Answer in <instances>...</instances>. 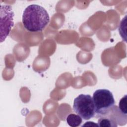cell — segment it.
I'll use <instances>...</instances> for the list:
<instances>
[{
  "mask_svg": "<svg viewBox=\"0 0 127 127\" xmlns=\"http://www.w3.org/2000/svg\"><path fill=\"white\" fill-rule=\"evenodd\" d=\"M50 17L47 11L38 4H30L25 8L22 15L25 28L32 32L42 31L48 25Z\"/></svg>",
  "mask_w": 127,
  "mask_h": 127,
  "instance_id": "obj_1",
  "label": "cell"
},
{
  "mask_svg": "<svg viewBox=\"0 0 127 127\" xmlns=\"http://www.w3.org/2000/svg\"><path fill=\"white\" fill-rule=\"evenodd\" d=\"M92 100L96 118L105 114L115 103L112 93L106 89L96 90L93 93Z\"/></svg>",
  "mask_w": 127,
  "mask_h": 127,
  "instance_id": "obj_2",
  "label": "cell"
},
{
  "mask_svg": "<svg viewBox=\"0 0 127 127\" xmlns=\"http://www.w3.org/2000/svg\"><path fill=\"white\" fill-rule=\"evenodd\" d=\"M74 112L85 120H89L95 116L94 105L90 95L80 94L73 102Z\"/></svg>",
  "mask_w": 127,
  "mask_h": 127,
  "instance_id": "obj_3",
  "label": "cell"
},
{
  "mask_svg": "<svg viewBox=\"0 0 127 127\" xmlns=\"http://www.w3.org/2000/svg\"><path fill=\"white\" fill-rule=\"evenodd\" d=\"M14 14L9 5L0 6V42L4 41L14 25Z\"/></svg>",
  "mask_w": 127,
  "mask_h": 127,
  "instance_id": "obj_4",
  "label": "cell"
},
{
  "mask_svg": "<svg viewBox=\"0 0 127 127\" xmlns=\"http://www.w3.org/2000/svg\"><path fill=\"white\" fill-rule=\"evenodd\" d=\"M66 122L67 124L72 127L79 126L82 122V118L78 115L70 114L66 117Z\"/></svg>",
  "mask_w": 127,
  "mask_h": 127,
  "instance_id": "obj_5",
  "label": "cell"
},
{
  "mask_svg": "<svg viewBox=\"0 0 127 127\" xmlns=\"http://www.w3.org/2000/svg\"><path fill=\"white\" fill-rule=\"evenodd\" d=\"M126 15L125 16L124 18L122 20L119 27V31L120 33V34L123 39L125 40V41H126V31L124 30V29H126Z\"/></svg>",
  "mask_w": 127,
  "mask_h": 127,
  "instance_id": "obj_6",
  "label": "cell"
},
{
  "mask_svg": "<svg viewBox=\"0 0 127 127\" xmlns=\"http://www.w3.org/2000/svg\"><path fill=\"white\" fill-rule=\"evenodd\" d=\"M127 96L125 95L123 98L120 100L119 103V108L120 111L124 114H127Z\"/></svg>",
  "mask_w": 127,
  "mask_h": 127,
  "instance_id": "obj_7",
  "label": "cell"
},
{
  "mask_svg": "<svg viewBox=\"0 0 127 127\" xmlns=\"http://www.w3.org/2000/svg\"><path fill=\"white\" fill-rule=\"evenodd\" d=\"M82 127H99L97 123H95L93 122H86L84 125L82 126Z\"/></svg>",
  "mask_w": 127,
  "mask_h": 127,
  "instance_id": "obj_8",
  "label": "cell"
}]
</instances>
